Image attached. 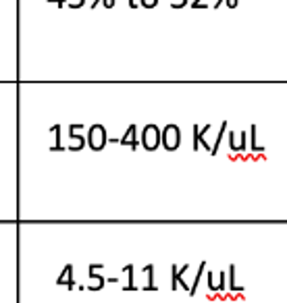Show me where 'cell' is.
<instances>
[{"mask_svg": "<svg viewBox=\"0 0 287 303\" xmlns=\"http://www.w3.org/2000/svg\"><path fill=\"white\" fill-rule=\"evenodd\" d=\"M140 4L146 6V8H154L156 4H158V0H140Z\"/></svg>", "mask_w": 287, "mask_h": 303, "instance_id": "cell-11", "label": "cell"}, {"mask_svg": "<svg viewBox=\"0 0 287 303\" xmlns=\"http://www.w3.org/2000/svg\"><path fill=\"white\" fill-rule=\"evenodd\" d=\"M119 143H123V145H129L131 150H135L137 148V127L131 123L127 127V131H125V135L119 140Z\"/></svg>", "mask_w": 287, "mask_h": 303, "instance_id": "cell-6", "label": "cell"}, {"mask_svg": "<svg viewBox=\"0 0 287 303\" xmlns=\"http://www.w3.org/2000/svg\"><path fill=\"white\" fill-rule=\"evenodd\" d=\"M67 2H69V6L77 8V6H83V2H85V0H67Z\"/></svg>", "mask_w": 287, "mask_h": 303, "instance_id": "cell-12", "label": "cell"}, {"mask_svg": "<svg viewBox=\"0 0 287 303\" xmlns=\"http://www.w3.org/2000/svg\"><path fill=\"white\" fill-rule=\"evenodd\" d=\"M48 2H56L58 6H65V2H67V0H48Z\"/></svg>", "mask_w": 287, "mask_h": 303, "instance_id": "cell-14", "label": "cell"}, {"mask_svg": "<svg viewBox=\"0 0 287 303\" xmlns=\"http://www.w3.org/2000/svg\"><path fill=\"white\" fill-rule=\"evenodd\" d=\"M123 272H127L129 274V284L123 289V291H135V284H133V266L131 264H127L125 268H123Z\"/></svg>", "mask_w": 287, "mask_h": 303, "instance_id": "cell-9", "label": "cell"}, {"mask_svg": "<svg viewBox=\"0 0 287 303\" xmlns=\"http://www.w3.org/2000/svg\"><path fill=\"white\" fill-rule=\"evenodd\" d=\"M144 272L148 274V284L144 287V291H156V284H154V266L152 264L144 266Z\"/></svg>", "mask_w": 287, "mask_h": 303, "instance_id": "cell-8", "label": "cell"}, {"mask_svg": "<svg viewBox=\"0 0 287 303\" xmlns=\"http://www.w3.org/2000/svg\"><path fill=\"white\" fill-rule=\"evenodd\" d=\"M160 143L164 145V150H169V152H175L179 148V143H181V131H179V127L175 123L164 125L162 135H160Z\"/></svg>", "mask_w": 287, "mask_h": 303, "instance_id": "cell-3", "label": "cell"}, {"mask_svg": "<svg viewBox=\"0 0 287 303\" xmlns=\"http://www.w3.org/2000/svg\"><path fill=\"white\" fill-rule=\"evenodd\" d=\"M98 2H102V0H94V2H92V6H98Z\"/></svg>", "mask_w": 287, "mask_h": 303, "instance_id": "cell-15", "label": "cell"}, {"mask_svg": "<svg viewBox=\"0 0 287 303\" xmlns=\"http://www.w3.org/2000/svg\"><path fill=\"white\" fill-rule=\"evenodd\" d=\"M115 2H117V0H102V4L106 8H112V6H115Z\"/></svg>", "mask_w": 287, "mask_h": 303, "instance_id": "cell-13", "label": "cell"}, {"mask_svg": "<svg viewBox=\"0 0 287 303\" xmlns=\"http://www.w3.org/2000/svg\"><path fill=\"white\" fill-rule=\"evenodd\" d=\"M106 143H108V133L104 125H92L88 131V145L94 152H100L106 148Z\"/></svg>", "mask_w": 287, "mask_h": 303, "instance_id": "cell-2", "label": "cell"}, {"mask_svg": "<svg viewBox=\"0 0 287 303\" xmlns=\"http://www.w3.org/2000/svg\"><path fill=\"white\" fill-rule=\"evenodd\" d=\"M50 131L54 133V137H56V141H54V148H52V150H54V152L63 150V143H60V125H54V127L50 129Z\"/></svg>", "mask_w": 287, "mask_h": 303, "instance_id": "cell-10", "label": "cell"}, {"mask_svg": "<svg viewBox=\"0 0 287 303\" xmlns=\"http://www.w3.org/2000/svg\"><path fill=\"white\" fill-rule=\"evenodd\" d=\"M79 129H83V125H69V137H71L73 140V143L69 145V150L71 152H79L83 145H85V140H83V135H79L77 131H79Z\"/></svg>", "mask_w": 287, "mask_h": 303, "instance_id": "cell-4", "label": "cell"}, {"mask_svg": "<svg viewBox=\"0 0 287 303\" xmlns=\"http://www.w3.org/2000/svg\"><path fill=\"white\" fill-rule=\"evenodd\" d=\"M65 282H67L69 291H71V289L75 287V280H73V266H71V264H67V266H65V270L60 272V276L56 279V284H65Z\"/></svg>", "mask_w": 287, "mask_h": 303, "instance_id": "cell-7", "label": "cell"}, {"mask_svg": "<svg viewBox=\"0 0 287 303\" xmlns=\"http://www.w3.org/2000/svg\"><path fill=\"white\" fill-rule=\"evenodd\" d=\"M102 268V264H92L90 266V279L94 280L92 284H90V291H100L102 287H104V282H106V279H104V276H100V274H96V270H100Z\"/></svg>", "mask_w": 287, "mask_h": 303, "instance_id": "cell-5", "label": "cell"}, {"mask_svg": "<svg viewBox=\"0 0 287 303\" xmlns=\"http://www.w3.org/2000/svg\"><path fill=\"white\" fill-rule=\"evenodd\" d=\"M160 135H162V129L158 125H146L144 127V131H142V145L148 150V152H154V150H158V145H160Z\"/></svg>", "mask_w": 287, "mask_h": 303, "instance_id": "cell-1", "label": "cell"}]
</instances>
